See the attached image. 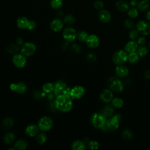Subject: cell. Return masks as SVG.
<instances>
[{"label":"cell","mask_w":150,"mask_h":150,"mask_svg":"<svg viewBox=\"0 0 150 150\" xmlns=\"http://www.w3.org/2000/svg\"><path fill=\"white\" fill-rule=\"evenodd\" d=\"M39 130L40 129L38 125L30 124L28 125L25 128V134L30 137H34L37 136L39 133Z\"/></svg>","instance_id":"obj_16"},{"label":"cell","mask_w":150,"mask_h":150,"mask_svg":"<svg viewBox=\"0 0 150 150\" xmlns=\"http://www.w3.org/2000/svg\"><path fill=\"white\" fill-rule=\"evenodd\" d=\"M70 88L65 81L59 80L54 84L53 93L55 97L60 95H69Z\"/></svg>","instance_id":"obj_3"},{"label":"cell","mask_w":150,"mask_h":150,"mask_svg":"<svg viewBox=\"0 0 150 150\" xmlns=\"http://www.w3.org/2000/svg\"><path fill=\"white\" fill-rule=\"evenodd\" d=\"M138 47V44L137 42L134 40H131L126 43V45H125L124 49L128 53H129L136 52Z\"/></svg>","instance_id":"obj_19"},{"label":"cell","mask_w":150,"mask_h":150,"mask_svg":"<svg viewBox=\"0 0 150 150\" xmlns=\"http://www.w3.org/2000/svg\"><path fill=\"white\" fill-rule=\"evenodd\" d=\"M28 144L26 141L23 139H19L15 142L13 147L15 148V149L23 150L28 147Z\"/></svg>","instance_id":"obj_26"},{"label":"cell","mask_w":150,"mask_h":150,"mask_svg":"<svg viewBox=\"0 0 150 150\" xmlns=\"http://www.w3.org/2000/svg\"><path fill=\"white\" fill-rule=\"evenodd\" d=\"M88 36V33L85 32V31H80L77 33V39L80 41V42H86L87 38Z\"/></svg>","instance_id":"obj_36"},{"label":"cell","mask_w":150,"mask_h":150,"mask_svg":"<svg viewBox=\"0 0 150 150\" xmlns=\"http://www.w3.org/2000/svg\"><path fill=\"white\" fill-rule=\"evenodd\" d=\"M33 96H34V98H36V99H39L41 98V97L42 96L41 93L39 91H35L33 93Z\"/></svg>","instance_id":"obj_48"},{"label":"cell","mask_w":150,"mask_h":150,"mask_svg":"<svg viewBox=\"0 0 150 150\" xmlns=\"http://www.w3.org/2000/svg\"><path fill=\"white\" fill-rule=\"evenodd\" d=\"M103 115H104L106 118H109L113 115L114 112V108L113 105L108 104L105 105L104 108H103L100 112Z\"/></svg>","instance_id":"obj_21"},{"label":"cell","mask_w":150,"mask_h":150,"mask_svg":"<svg viewBox=\"0 0 150 150\" xmlns=\"http://www.w3.org/2000/svg\"><path fill=\"white\" fill-rule=\"evenodd\" d=\"M35 28H36V23H35V22L33 21H32V20L31 21H29L26 28L28 30H33Z\"/></svg>","instance_id":"obj_46"},{"label":"cell","mask_w":150,"mask_h":150,"mask_svg":"<svg viewBox=\"0 0 150 150\" xmlns=\"http://www.w3.org/2000/svg\"><path fill=\"white\" fill-rule=\"evenodd\" d=\"M150 6L149 0H140L137 4L138 9L141 11H145L148 10Z\"/></svg>","instance_id":"obj_24"},{"label":"cell","mask_w":150,"mask_h":150,"mask_svg":"<svg viewBox=\"0 0 150 150\" xmlns=\"http://www.w3.org/2000/svg\"><path fill=\"white\" fill-rule=\"evenodd\" d=\"M144 77L146 79H150V70H146L144 73Z\"/></svg>","instance_id":"obj_49"},{"label":"cell","mask_w":150,"mask_h":150,"mask_svg":"<svg viewBox=\"0 0 150 150\" xmlns=\"http://www.w3.org/2000/svg\"><path fill=\"white\" fill-rule=\"evenodd\" d=\"M53 125V122L50 117L48 116H43L39 119L38 126L40 130L42 131H47L52 128Z\"/></svg>","instance_id":"obj_7"},{"label":"cell","mask_w":150,"mask_h":150,"mask_svg":"<svg viewBox=\"0 0 150 150\" xmlns=\"http://www.w3.org/2000/svg\"><path fill=\"white\" fill-rule=\"evenodd\" d=\"M86 90L81 86H75L70 90L69 96L72 99H79L85 94Z\"/></svg>","instance_id":"obj_10"},{"label":"cell","mask_w":150,"mask_h":150,"mask_svg":"<svg viewBox=\"0 0 150 150\" xmlns=\"http://www.w3.org/2000/svg\"><path fill=\"white\" fill-rule=\"evenodd\" d=\"M99 97L102 102L105 103H110L112 101V98H114L112 91L110 88L104 89L100 93Z\"/></svg>","instance_id":"obj_13"},{"label":"cell","mask_w":150,"mask_h":150,"mask_svg":"<svg viewBox=\"0 0 150 150\" xmlns=\"http://www.w3.org/2000/svg\"><path fill=\"white\" fill-rule=\"evenodd\" d=\"M94 6L97 9H101L104 6V3L101 0H97L94 3Z\"/></svg>","instance_id":"obj_45"},{"label":"cell","mask_w":150,"mask_h":150,"mask_svg":"<svg viewBox=\"0 0 150 150\" xmlns=\"http://www.w3.org/2000/svg\"><path fill=\"white\" fill-rule=\"evenodd\" d=\"M15 139V135L11 132L6 133L4 137V142L5 144H9L14 141Z\"/></svg>","instance_id":"obj_29"},{"label":"cell","mask_w":150,"mask_h":150,"mask_svg":"<svg viewBox=\"0 0 150 150\" xmlns=\"http://www.w3.org/2000/svg\"><path fill=\"white\" fill-rule=\"evenodd\" d=\"M51 6L54 9H59L63 6V0H52Z\"/></svg>","instance_id":"obj_37"},{"label":"cell","mask_w":150,"mask_h":150,"mask_svg":"<svg viewBox=\"0 0 150 150\" xmlns=\"http://www.w3.org/2000/svg\"><path fill=\"white\" fill-rule=\"evenodd\" d=\"M115 72L118 77H124L129 74V70L128 67L123 64L117 65L115 69Z\"/></svg>","instance_id":"obj_17"},{"label":"cell","mask_w":150,"mask_h":150,"mask_svg":"<svg viewBox=\"0 0 150 150\" xmlns=\"http://www.w3.org/2000/svg\"><path fill=\"white\" fill-rule=\"evenodd\" d=\"M71 49L73 53H76V54L80 53L81 50V48L80 46L77 43L73 44L71 46Z\"/></svg>","instance_id":"obj_43"},{"label":"cell","mask_w":150,"mask_h":150,"mask_svg":"<svg viewBox=\"0 0 150 150\" xmlns=\"http://www.w3.org/2000/svg\"><path fill=\"white\" fill-rule=\"evenodd\" d=\"M100 146L99 143L94 140L90 141L88 143V148L90 149H97Z\"/></svg>","instance_id":"obj_39"},{"label":"cell","mask_w":150,"mask_h":150,"mask_svg":"<svg viewBox=\"0 0 150 150\" xmlns=\"http://www.w3.org/2000/svg\"><path fill=\"white\" fill-rule=\"evenodd\" d=\"M107 85L110 90L116 93H121L124 88L122 81L116 77H110L107 80Z\"/></svg>","instance_id":"obj_5"},{"label":"cell","mask_w":150,"mask_h":150,"mask_svg":"<svg viewBox=\"0 0 150 150\" xmlns=\"http://www.w3.org/2000/svg\"><path fill=\"white\" fill-rule=\"evenodd\" d=\"M16 43L17 45H20L22 44V43H23V39H22L21 38H18L16 39Z\"/></svg>","instance_id":"obj_51"},{"label":"cell","mask_w":150,"mask_h":150,"mask_svg":"<svg viewBox=\"0 0 150 150\" xmlns=\"http://www.w3.org/2000/svg\"><path fill=\"white\" fill-rule=\"evenodd\" d=\"M47 140V136L44 132L39 133L36 136V141L39 144L42 145L46 142Z\"/></svg>","instance_id":"obj_35"},{"label":"cell","mask_w":150,"mask_h":150,"mask_svg":"<svg viewBox=\"0 0 150 150\" xmlns=\"http://www.w3.org/2000/svg\"><path fill=\"white\" fill-rule=\"evenodd\" d=\"M128 16L129 17H131V18H136L138 15V9H137L134 7H133L131 9H129L128 12Z\"/></svg>","instance_id":"obj_40"},{"label":"cell","mask_w":150,"mask_h":150,"mask_svg":"<svg viewBox=\"0 0 150 150\" xmlns=\"http://www.w3.org/2000/svg\"><path fill=\"white\" fill-rule=\"evenodd\" d=\"M86 59L88 62L92 63V62H94L96 59H97V57L96 56V54L93 53H89L87 54V55L86 56Z\"/></svg>","instance_id":"obj_44"},{"label":"cell","mask_w":150,"mask_h":150,"mask_svg":"<svg viewBox=\"0 0 150 150\" xmlns=\"http://www.w3.org/2000/svg\"><path fill=\"white\" fill-rule=\"evenodd\" d=\"M111 104L113 105L114 107L120 108L123 106L124 101L122 98L120 97H115L112 98L111 101Z\"/></svg>","instance_id":"obj_30"},{"label":"cell","mask_w":150,"mask_h":150,"mask_svg":"<svg viewBox=\"0 0 150 150\" xmlns=\"http://www.w3.org/2000/svg\"><path fill=\"white\" fill-rule=\"evenodd\" d=\"M50 26L51 29L54 32H59L63 28V22L57 18L54 19L50 23Z\"/></svg>","instance_id":"obj_20"},{"label":"cell","mask_w":150,"mask_h":150,"mask_svg":"<svg viewBox=\"0 0 150 150\" xmlns=\"http://www.w3.org/2000/svg\"><path fill=\"white\" fill-rule=\"evenodd\" d=\"M107 118L101 112L93 113L90 117V122L96 129H101L105 125Z\"/></svg>","instance_id":"obj_4"},{"label":"cell","mask_w":150,"mask_h":150,"mask_svg":"<svg viewBox=\"0 0 150 150\" xmlns=\"http://www.w3.org/2000/svg\"><path fill=\"white\" fill-rule=\"evenodd\" d=\"M86 148V144L81 140H76L71 144V149L73 150H84Z\"/></svg>","instance_id":"obj_23"},{"label":"cell","mask_w":150,"mask_h":150,"mask_svg":"<svg viewBox=\"0 0 150 150\" xmlns=\"http://www.w3.org/2000/svg\"><path fill=\"white\" fill-rule=\"evenodd\" d=\"M149 48H150V43H149Z\"/></svg>","instance_id":"obj_54"},{"label":"cell","mask_w":150,"mask_h":150,"mask_svg":"<svg viewBox=\"0 0 150 150\" xmlns=\"http://www.w3.org/2000/svg\"><path fill=\"white\" fill-rule=\"evenodd\" d=\"M12 62L16 67L23 68L26 64V59L22 53H16L12 57Z\"/></svg>","instance_id":"obj_12"},{"label":"cell","mask_w":150,"mask_h":150,"mask_svg":"<svg viewBox=\"0 0 150 150\" xmlns=\"http://www.w3.org/2000/svg\"><path fill=\"white\" fill-rule=\"evenodd\" d=\"M138 34H139V32H138V30L137 29H132L129 31L128 36L131 40H135V39H137L138 38Z\"/></svg>","instance_id":"obj_42"},{"label":"cell","mask_w":150,"mask_h":150,"mask_svg":"<svg viewBox=\"0 0 150 150\" xmlns=\"http://www.w3.org/2000/svg\"><path fill=\"white\" fill-rule=\"evenodd\" d=\"M139 59L140 56L136 52L129 53L128 54V61L131 64L137 63L139 61Z\"/></svg>","instance_id":"obj_27"},{"label":"cell","mask_w":150,"mask_h":150,"mask_svg":"<svg viewBox=\"0 0 150 150\" xmlns=\"http://www.w3.org/2000/svg\"><path fill=\"white\" fill-rule=\"evenodd\" d=\"M124 26L128 29H132L134 28V22L129 19H127L125 20L124 22Z\"/></svg>","instance_id":"obj_41"},{"label":"cell","mask_w":150,"mask_h":150,"mask_svg":"<svg viewBox=\"0 0 150 150\" xmlns=\"http://www.w3.org/2000/svg\"><path fill=\"white\" fill-rule=\"evenodd\" d=\"M137 52L138 54V55L140 56V57H142L147 55L148 53V50L147 47H145V46L139 45V46H138L137 50Z\"/></svg>","instance_id":"obj_33"},{"label":"cell","mask_w":150,"mask_h":150,"mask_svg":"<svg viewBox=\"0 0 150 150\" xmlns=\"http://www.w3.org/2000/svg\"><path fill=\"white\" fill-rule=\"evenodd\" d=\"M86 43L87 46L91 49H94L98 46L100 44V39L96 35H88Z\"/></svg>","instance_id":"obj_14"},{"label":"cell","mask_w":150,"mask_h":150,"mask_svg":"<svg viewBox=\"0 0 150 150\" xmlns=\"http://www.w3.org/2000/svg\"><path fill=\"white\" fill-rule=\"evenodd\" d=\"M20 50L19 46L18 45L11 44L9 45L6 49V51L8 53L10 54H16Z\"/></svg>","instance_id":"obj_32"},{"label":"cell","mask_w":150,"mask_h":150,"mask_svg":"<svg viewBox=\"0 0 150 150\" xmlns=\"http://www.w3.org/2000/svg\"><path fill=\"white\" fill-rule=\"evenodd\" d=\"M117 8L121 12H127L129 9V5L128 3L124 0H120L115 4Z\"/></svg>","instance_id":"obj_22"},{"label":"cell","mask_w":150,"mask_h":150,"mask_svg":"<svg viewBox=\"0 0 150 150\" xmlns=\"http://www.w3.org/2000/svg\"><path fill=\"white\" fill-rule=\"evenodd\" d=\"M98 19L103 23H108L111 21V16L109 11L102 9L98 13Z\"/></svg>","instance_id":"obj_18"},{"label":"cell","mask_w":150,"mask_h":150,"mask_svg":"<svg viewBox=\"0 0 150 150\" xmlns=\"http://www.w3.org/2000/svg\"><path fill=\"white\" fill-rule=\"evenodd\" d=\"M54 103L56 109L61 112H69L73 107L72 98L69 95L58 96L56 97Z\"/></svg>","instance_id":"obj_1"},{"label":"cell","mask_w":150,"mask_h":150,"mask_svg":"<svg viewBox=\"0 0 150 150\" xmlns=\"http://www.w3.org/2000/svg\"><path fill=\"white\" fill-rule=\"evenodd\" d=\"M121 120V115L118 114L113 115L106 120L104 126L101 129L104 132L114 131L119 128Z\"/></svg>","instance_id":"obj_2"},{"label":"cell","mask_w":150,"mask_h":150,"mask_svg":"<svg viewBox=\"0 0 150 150\" xmlns=\"http://www.w3.org/2000/svg\"><path fill=\"white\" fill-rule=\"evenodd\" d=\"M136 29L142 36H148L150 34V23L145 20L139 21L137 23Z\"/></svg>","instance_id":"obj_8"},{"label":"cell","mask_w":150,"mask_h":150,"mask_svg":"<svg viewBox=\"0 0 150 150\" xmlns=\"http://www.w3.org/2000/svg\"><path fill=\"white\" fill-rule=\"evenodd\" d=\"M76 21L75 18L71 15H68L64 18V22L68 25H72Z\"/></svg>","instance_id":"obj_38"},{"label":"cell","mask_w":150,"mask_h":150,"mask_svg":"<svg viewBox=\"0 0 150 150\" xmlns=\"http://www.w3.org/2000/svg\"><path fill=\"white\" fill-rule=\"evenodd\" d=\"M42 90L45 93H50L54 90V84L52 83H45L42 86Z\"/></svg>","instance_id":"obj_31"},{"label":"cell","mask_w":150,"mask_h":150,"mask_svg":"<svg viewBox=\"0 0 150 150\" xmlns=\"http://www.w3.org/2000/svg\"><path fill=\"white\" fill-rule=\"evenodd\" d=\"M77 33L76 32V30L71 27L66 28L63 32V37L64 39L68 42L74 41L77 38Z\"/></svg>","instance_id":"obj_11"},{"label":"cell","mask_w":150,"mask_h":150,"mask_svg":"<svg viewBox=\"0 0 150 150\" xmlns=\"http://www.w3.org/2000/svg\"><path fill=\"white\" fill-rule=\"evenodd\" d=\"M146 19L148 20V21L149 22H150V10H149V11L146 12Z\"/></svg>","instance_id":"obj_53"},{"label":"cell","mask_w":150,"mask_h":150,"mask_svg":"<svg viewBox=\"0 0 150 150\" xmlns=\"http://www.w3.org/2000/svg\"><path fill=\"white\" fill-rule=\"evenodd\" d=\"M36 50L35 44L32 42H26L22 45L21 53L25 56H30L33 55Z\"/></svg>","instance_id":"obj_9"},{"label":"cell","mask_w":150,"mask_h":150,"mask_svg":"<svg viewBox=\"0 0 150 150\" xmlns=\"http://www.w3.org/2000/svg\"><path fill=\"white\" fill-rule=\"evenodd\" d=\"M14 124L13 120L11 117H6L2 121V128L5 129H9L11 128Z\"/></svg>","instance_id":"obj_25"},{"label":"cell","mask_w":150,"mask_h":150,"mask_svg":"<svg viewBox=\"0 0 150 150\" xmlns=\"http://www.w3.org/2000/svg\"><path fill=\"white\" fill-rule=\"evenodd\" d=\"M138 45H144L146 42V39H145V38L144 36H140L137 39V40Z\"/></svg>","instance_id":"obj_47"},{"label":"cell","mask_w":150,"mask_h":150,"mask_svg":"<svg viewBox=\"0 0 150 150\" xmlns=\"http://www.w3.org/2000/svg\"><path fill=\"white\" fill-rule=\"evenodd\" d=\"M10 88L12 91H15L18 94H23L27 90V86L23 82H18L17 83H12L10 85Z\"/></svg>","instance_id":"obj_15"},{"label":"cell","mask_w":150,"mask_h":150,"mask_svg":"<svg viewBox=\"0 0 150 150\" xmlns=\"http://www.w3.org/2000/svg\"><path fill=\"white\" fill-rule=\"evenodd\" d=\"M54 93L53 94V93H49V94H48L47 98H48V99H49V100H52L54 98Z\"/></svg>","instance_id":"obj_52"},{"label":"cell","mask_w":150,"mask_h":150,"mask_svg":"<svg viewBox=\"0 0 150 150\" xmlns=\"http://www.w3.org/2000/svg\"><path fill=\"white\" fill-rule=\"evenodd\" d=\"M29 20L24 16L20 17L17 20V25L20 29H26L27 28Z\"/></svg>","instance_id":"obj_28"},{"label":"cell","mask_w":150,"mask_h":150,"mask_svg":"<svg viewBox=\"0 0 150 150\" xmlns=\"http://www.w3.org/2000/svg\"><path fill=\"white\" fill-rule=\"evenodd\" d=\"M137 4H138V2L136 0H131L129 3L130 5L132 6V7H135V6H137Z\"/></svg>","instance_id":"obj_50"},{"label":"cell","mask_w":150,"mask_h":150,"mask_svg":"<svg viewBox=\"0 0 150 150\" xmlns=\"http://www.w3.org/2000/svg\"><path fill=\"white\" fill-rule=\"evenodd\" d=\"M122 137L124 139H125L127 141H128V140H130L132 138L133 134H132V132L131 130L127 128V129H125L122 131Z\"/></svg>","instance_id":"obj_34"},{"label":"cell","mask_w":150,"mask_h":150,"mask_svg":"<svg viewBox=\"0 0 150 150\" xmlns=\"http://www.w3.org/2000/svg\"><path fill=\"white\" fill-rule=\"evenodd\" d=\"M128 60V53L124 50H118L112 55V62L116 65L124 64Z\"/></svg>","instance_id":"obj_6"}]
</instances>
